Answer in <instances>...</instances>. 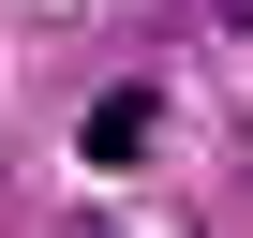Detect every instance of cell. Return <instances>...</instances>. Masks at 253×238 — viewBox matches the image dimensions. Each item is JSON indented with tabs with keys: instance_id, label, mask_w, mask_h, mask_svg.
I'll return each mask as SVG.
<instances>
[{
	"instance_id": "obj_2",
	"label": "cell",
	"mask_w": 253,
	"mask_h": 238,
	"mask_svg": "<svg viewBox=\"0 0 253 238\" xmlns=\"http://www.w3.org/2000/svg\"><path fill=\"white\" fill-rule=\"evenodd\" d=\"M223 15H253V0H223Z\"/></svg>"
},
{
	"instance_id": "obj_1",
	"label": "cell",
	"mask_w": 253,
	"mask_h": 238,
	"mask_svg": "<svg viewBox=\"0 0 253 238\" xmlns=\"http://www.w3.org/2000/svg\"><path fill=\"white\" fill-rule=\"evenodd\" d=\"M134 149H149V89H104L89 104V164H134Z\"/></svg>"
}]
</instances>
